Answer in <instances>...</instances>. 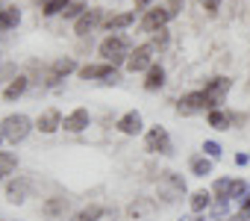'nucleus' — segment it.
I'll use <instances>...</instances> for the list:
<instances>
[{
    "instance_id": "17",
    "label": "nucleus",
    "mask_w": 250,
    "mask_h": 221,
    "mask_svg": "<svg viewBox=\"0 0 250 221\" xmlns=\"http://www.w3.org/2000/svg\"><path fill=\"white\" fill-rule=\"evenodd\" d=\"M80 77H83V80H97V77H112V80H115V65H112V62H103V65H83V68H80Z\"/></svg>"
},
{
    "instance_id": "7",
    "label": "nucleus",
    "mask_w": 250,
    "mask_h": 221,
    "mask_svg": "<svg viewBox=\"0 0 250 221\" xmlns=\"http://www.w3.org/2000/svg\"><path fill=\"white\" fill-rule=\"evenodd\" d=\"M153 65V47L150 44H139L133 53H130V59H127V71L130 74H142V71H147Z\"/></svg>"
},
{
    "instance_id": "14",
    "label": "nucleus",
    "mask_w": 250,
    "mask_h": 221,
    "mask_svg": "<svg viewBox=\"0 0 250 221\" xmlns=\"http://www.w3.org/2000/svg\"><path fill=\"white\" fill-rule=\"evenodd\" d=\"M118 130H121L124 136H139V133H142V115L136 112V109H133V112H124V115L118 118Z\"/></svg>"
},
{
    "instance_id": "4",
    "label": "nucleus",
    "mask_w": 250,
    "mask_h": 221,
    "mask_svg": "<svg viewBox=\"0 0 250 221\" xmlns=\"http://www.w3.org/2000/svg\"><path fill=\"white\" fill-rule=\"evenodd\" d=\"M183 192H186V180L180 174H174V171L159 174V195L165 200H177V198H183Z\"/></svg>"
},
{
    "instance_id": "3",
    "label": "nucleus",
    "mask_w": 250,
    "mask_h": 221,
    "mask_svg": "<svg viewBox=\"0 0 250 221\" xmlns=\"http://www.w3.org/2000/svg\"><path fill=\"white\" fill-rule=\"evenodd\" d=\"M145 151H150V154H162V156H171V154H174V145H171L168 130H165V127H153V130H147V136H145Z\"/></svg>"
},
{
    "instance_id": "34",
    "label": "nucleus",
    "mask_w": 250,
    "mask_h": 221,
    "mask_svg": "<svg viewBox=\"0 0 250 221\" xmlns=\"http://www.w3.org/2000/svg\"><path fill=\"white\" fill-rule=\"evenodd\" d=\"M3 139H6V136H3V127H0V142H3Z\"/></svg>"
},
{
    "instance_id": "19",
    "label": "nucleus",
    "mask_w": 250,
    "mask_h": 221,
    "mask_svg": "<svg viewBox=\"0 0 250 221\" xmlns=\"http://www.w3.org/2000/svg\"><path fill=\"white\" fill-rule=\"evenodd\" d=\"M145 74H147V77H145V88H147V91H156V88H162V86H165V68H162V65H156V62H153Z\"/></svg>"
},
{
    "instance_id": "11",
    "label": "nucleus",
    "mask_w": 250,
    "mask_h": 221,
    "mask_svg": "<svg viewBox=\"0 0 250 221\" xmlns=\"http://www.w3.org/2000/svg\"><path fill=\"white\" fill-rule=\"evenodd\" d=\"M30 177H15V180H9L6 183V200L9 203H24L27 200V195H30Z\"/></svg>"
},
{
    "instance_id": "31",
    "label": "nucleus",
    "mask_w": 250,
    "mask_h": 221,
    "mask_svg": "<svg viewBox=\"0 0 250 221\" xmlns=\"http://www.w3.org/2000/svg\"><path fill=\"white\" fill-rule=\"evenodd\" d=\"M168 44V30H159V33H153V42H150V47H165Z\"/></svg>"
},
{
    "instance_id": "1",
    "label": "nucleus",
    "mask_w": 250,
    "mask_h": 221,
    "mask_svg": "<svg viewBox=\"0 0 250 221\" xmlns=\"http://www.w3.org/2000/svg\"><path fill=\"white\" fill-rule=\"evenodd\" d=\"M97 50H100V56H103L106 62H112V65H118V62H124V59H130V53H133L130 39L121 36V33H112L109 39H103Z\"/></svg>"
},
{
    "instance_id": "24",
    "label": "nucleus",
    "mask_w": 250,
    "mask_h": 221,
    "mask_svg": "<svg viewBox=\"0 0 250 221\" xmlns=\"http://www.w3.org/2000/svg\"><path fill=\"white\" fill-rule=\"evenodd\" d=\"M191 174H194V177L212 174V159H206V156H191Z\"/></svg>"
},
{
    "instance_id": "18",
    "label": "nucleus",
    "mask_w": 250,
    "mask_h": 221,
    "mask_svg": "<svg viewBox=\"0 0 250 221\" xmlns=\"http://www.w3.org/2000/svg\"><path fill=\"white\" fill-rule=\"evenodd\" d=\"M68 206H71L68 198H50V200L42 203V215H47V218H65Z\"/></svg>"
},
{
    "instance_id": "27",
    "label": "nucleus",
    "mask_w": 250,
    "mask_h": 221,
    "mask_svg": "<svg viewBox=\"0 0 250 221\" xmlns=\"http://www.w3.org/2000/svg\"><path fill=\"white\" fill-rule=\"evenodd\" d=\"M71 3V0H44L42 3V12L44 15H56V12H65V6Z\"/></svg>"
},
{
    "instance_id": "22",
    "label": "nucleus",
    "mask_w": 250,
    "mask_h": 221,
    "mask_svg": "<svg viewBox=\"0 0 250 221\" xmlns=\"http://www.w3.org/2000/svg\"><path fill=\"white\" fill-rule=\"evenodd\" d=\"M24 91H27V77H15V80L6 86V91H3V100H9V103H12V100H18Z\"/></svg>"
},
{
    "instance_id": "30",
    "label": "nucleus",
    "mask_w": 250,
    "mask_h": 221,
    "mask_svg": "<svg viewBox=\"0 0 250 221\" xmlns=\"http://www.w3.org/2000/svg\"><path fill=\"white\" fill-rule=\"evenodd\" d=\"M203 154H206L209 159H218V156H221V145H218V142H206V145H203Z\"/></svg>"
},
{
    "instance_id": "9",
    "label": "nucleus",
    "mask_w": 250,
    "mask_h": 221,
    "mask_svg": "<svg viewBox=\"0 0 250 221\" xmlns=\"http://www.w3.org/2000/svg\"><path fill=\"white\" fill-rule=\"evenodd\" d=\"M103 24V9H85L77 21H74V33L77 36H88L94 27H100Z\"/></svg>"
},
{
    "instance_id": "2",
    "label": "nucleus",
    "mask_w": 250,
    "mask_h": 221,
    "mask_svg": "<svg viewBox=\"0 0 250 221\" xmlns=\"http://www.w3.org/2000/svg\"><path fill=\"white\" fill-rule=\"evenodd\" d=\"M0 127H3V136H6L12 145H18V142H24V139L30 136V130H33V121H30L27 115L15 112V115H6L3 121H0Z\"/></svg>"
},
{
    "instance_id": "13",
    "label": "nucleus",
    "mask_w": 250,
    "mask_h": 221,
    "mask_svg": "<svg viewBox=\"0 0 250 221\" xmlns=\"http://www.w3.org/2000/svg\"><path fill=\"white\" fill-rule=\"evenodd\" d=\"M153 212H156V200L153 198H136L127 206V218H133V221H142V218H147Z\"/></svg>"
},
{
    "instance_id": "25",
    "label": "nucleus",
    "mask_w": 250,
    "mask_h": 221,
    "mask_svg": "<svg viewBox=\"0 0 250 221\" xmlns=\"http://www.w3.org/2000/svg\"><path fill=\"white\" fill-rule=\"evenodd\" d=\"M209 203H212V192L200 189V192H194V195H191V209H194V212H203Z\"/></svg>"
},
{
    "instance_id": "15",
    "label": "nucleus",
    "mask_w": 250,
    "mask_h": 221,
    "mask_svg": "<svg viewBox=\"0 0 250 221\" xmlns=\"http://www.w3.org/2000/svg\"><path fill=\"white\" fill-rule=\"evenodd\" d=\"M71 71H77V62H74L71 56L56 59V62L50 65V71H47V83H59V80H62V77H68Z\"/></svg>"
},
{
    "instance_id": "28",
    "label": "nucleus",
    "mask_w": 250,
    "mask_h": 221,
    "mask_svg": "<svg viewBox=\"0 0 250 221\" xmlns=\"http://www.w3.org/2000/svg\"><path fill=\"white\" fill-rule=\"evenodd\" d=\"M83 12H85V3H83V0H71V3L65 6V12H62V15H65V18H80Z\"/></svg>"
},
{
    "instance_id": "6",
    "label": "nucleus",
    "mask_w": 250,
    "mask_h": 221,
    "mask_svg": "<svg viewBox=\"0 0 250 221\" xmlns=\"http://www.w3.org/2000/svg\"><path fill=\"white\" fill-rule=\"evenodd\" d=\"M203 109H209V100L203 91H188L177 100V112L180 115H194V112H203Z\"/></svg>"
},
{
    "instance_id": "5",
    "label": "nucleus",
    "mask_w": 250,
    "mask_h": 221,
    "mask_svg": "<svg viewBox=\"0 0 250 221\" xmlns=\"http://www.w3.org/2000/svg\"><path fill=\"white\" fill-rule=\"evenodd\" d=\"M171 21V12H168V6H153V9H147L145 12V18H142V30L145 33H159V30H165V24Z\"/></svg>"
},
{
    "instance_id": "21",
    "label": "nucleus",
    "mask_w": 250,
    "mask_h": 221,
    "mask_svg": "<svg viewBox=\"0 0 250 221\" xmlns=\"http://www.w3.org/2000/svg\"><path fill=\"white\" fill-rule=\"evenodd\" d=\"M18 168V156L12 151H0V180H6L9 174H15Z\"/></svg>"
},
{
    "instance_id": "10",
    "label": "nucleus",
    "mask_w": 250,
    "mask_h": 221,
    "mask_svg": "<svg viewBox=\"0 0 250 221\" xmlns=\"http://www.w3.org/2000/svg\"><path fill=\"white\" fill-rule=\"evenodd\" d=\"M88 124H91V115H88L85 106L74 109V112H68V115L62 118V130H68V133H83Z\"/></svg>"
},
{
    "instance_id": "20",
    "label": "nucleus",
    "mask_w": 250,
    "mask_h": 221,
    "mask_svg": "<svg viewBox=\"0 0 250 221\" xmlns=\"http://www.w3.org/2000/svg\"><path fill=\"white\" fill-rule=\"evenodd\" d=\"M18 24H21V12L15 6H0V33L15 30Z\"/></svg>"
},
{
    "instance_id": "32",
    "label": "nucleus",
    "mask_w": 250,
    "mask_h": 221,
    "mask_svg": "<svg viewBox=\"0 0 250 221\" xmlns=\"http://www.w3.org/2000/svg\"><path fill=\"white\" fill-rule=\"evenodd\" d=\"M200 3H203L206 12H218V3H221V0H200Z\"/></svg>"
},
{
    "instance_id": "16",
    "label": "nucleus",
    "mask_w": 250,
    "mask_h": 221,
    "mask_svg": "<svg viewBox=\"0 0 250 221\" xmlns=\"http://www.w3.org/2000/svg\"><path fill=\"white\" fill-rule=\"evenodd\" d=\"M133 21H136V12H118V15L103 18V27H106L109 33H118V30H127Z\"/></svg>"
},
{
    "instance_id": "26",
    "label": "nucleus",
    "mask_w": 250,
    "mask_h": 221,
    "mask_svg": "<svg viewBox=\"0 0 250 221\" xmlns=\"http://www.w3.org/2000/svg\"><path fill=\"white\" fill-rule=\"evenodd\" d=\"M103 215V206H97V203H91V206H85V209H80L77 215H74V221H97Z\"/></svg>"
},
{
    "instance_id": "23",
    "label": "nucleus",
    "mask_w": 250,
    "mask_h": 221,
    "mask_svg": "<svg viewBox=\"0 0 250 221\" xmlns=\"http://www.w3.org/2000/svg\"><path fill=\"white\" fill-rule=\"evenodd\" d=\"M229 124H232V115L224 112V109H212V112H209V127H215V130H227Z\"/></svg>"
},
{
    "instance_id": "33",
    "label": "nucleus",
    "mask_w": 250,
    "mask_h": 221,
    "mask_svg": "<svg viewBox=\"0 0 250 221\" xmlns=\"http://www.w3.org/2000/svg\"><path fill=\"white\" fill-rule=\"evenodd\" d=\"M150 3H153V0H133V6H136V12H142V9L147 12V6H150Z\"/></svg>"
},
{
    "instance_id": "29",
    "label": "nucleus",
    "mask_w": 250,
    "mask_h": 221,
    "mask_svg": "<svg viewBox=\"0 0 250 221\" xmlns=\"http://www.w3.org/2000/svg\"><path fill=\"white\" fill-rule=\"evenodd\" d=\"M247 195V183L244 180H232V186H229V198H244Z\"/></svg>"
},
{
    "instance_id": "8",
    "label": "nucleus",
    "mask_w": 250,
    "mask_h": 221,
    "mask_svg": "<svg viewBox=\"0 0 250 221\" xmlns=\"http://www.w3.org/2000/svg\"><path fill=\"white\" fill-rule=\"evenodd\" d=\"M227 91H229V80H227V77H215V80L206 83L203 94H206V100H209V112L224 103V94H227Z\"/></svg>"
},
{
    "instance_id": "12",
    "label": "nucleus",
    "mask_w": 250,
    "mask_h": 221,
    "mask_svg": "<svg viewBox=\"0 0 250 221\" xmlns=\"http://www.w3.org/2000/svg\"><path fill=\"white\" fill-rule=\"evenodd\" d=\"M59 127H62V112H59V109H53V106L44 109V112L36 118V130H39V133H47V136H50V133H56Z\"/></svg>"
}]
</instances>
